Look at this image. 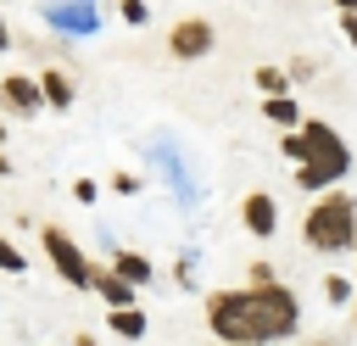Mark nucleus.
Returning <instances> with one entry per match:
<instances>
[{
  "label": "nucleus",
  "mask_w": 357,
  "mask_h": 346,
  "mask_svg": "<svg viewBox=\"0 0 357 346\" xmlns=\"http://www.w3.org/2000/svg\"><path fill=\"white\" fill-rule=\"evenodd\" d=\"M296 324H301V307L279 279L206 296V329L229 346H273V340H290Z\"/></svg>",
  "instance_id": "obj_1"
},
{
  "label": "nucleus",
  "mask_w": 357,
  "mask_h": 346,
  "mask_svg": "<svg viewBox=\"0 0 357 346\" xmlns=\"http://www.w3.org/2000/svg\"><path fill=\"white\" fill-rule=\"evenodd\" d=\"M284 156H296V184L301 190H329L346 167H351V151H346V140L329 128V123H318V117H307L301 128H290L284 134Z\"/></svg>",
  "instance_id": "obj_2"
},
{
  "label": "nucleus",
  "mask_w": 357,
  "mask_h": 346,
  "mask_svg": "<svg viewBox=\"0 0 357 346\" xmlns=\"http://www.w3.org/2000/svg\"><path fill=\"white\" fill-rule=\"evenodd\" d=\"M301 240L312 251H351L357 246V201L346 190H318V201L301 218Z\"/></svg>",
  "instance_id": "obj_3"
},
{
  "label": "nucleus",
  "mask_w": 357,
  "mask_h": 346,
  "mask_svg": "<svg viewBox=\"0 0 357 346\" xmlns=\"http://www.w3.org/2000/svg\"><path fill=\"white\" fill-rule=\"evenodd\" d=\"M39 240H45V251H50L56 273H61L73 290H89V273H95V262L84 257V246H78L67 229H56V223H45V229H39Z\"/></svg>",
  "instance_id": "obj_4"
},
{
  "label": "nucleus",
  "mask_w": 357,
  "mask_h": 346,
  "mask_svg": "<svg viewBox=\"0 0 357 346\" xmlns=\"http://www.w3.org/2000/svg\"><path fill=\"white\" fill-rule=\"evenodd\" d=\"M167 50H173L178 61H195V56H206V50H212V22H206V17H184V22H173V33H167Z\"/></svg>",
  "instance_id": "obj_5"
},
{
  "label": "nucleus",
  "mask_w": 357,
  "mask_h": 346,
  "mask_svg": "<svg viewBox=\"0 0 357 346\" xmlns=\"http://www.w3.org/2000/svg\"><path fill=\"white\" fill-rule=\"evenodd\" d=\"M0 106L17 112V117H33L45 100H39V84H33L28 73H11V78H0Z\"/></svg>",
  "instance_id": "obj_6"
},
{
  "label": "nucleus",
  "mask_w": 357,
  "mask_h": 346,
  "mask_svg": "<svg viewBox=\"0 0 357 346\" xmlns=\"http://www.w3.org/2000/svg\"><path fill=\"white\" fill-rule=\"evenodd\" d=\"M240 218H245V229H251L257 240H268V234L279 229V206H273L268 190H251V195L240 201Z\"/></svg>",
  "instance_id": "obj_7"
},
{
  "label": "nucleus",
  "mask_w": 357,
  "mask_h": 346,
  "mask_svg": "<svg viewBox=\"0 0 357 346\" xmlns=\"http://www.w3.org/2000/svg\"><path fill=\"white\" fill-rule=\"evenodd\" d=\"M89 290H100L106 307H134V285H123L112 268H95V273H89Z\"/></svg>",
  "instance_id": "obj_8"
},
{
  "label": "nucleus",
  "mask_w": 357,
  "mask_h": 346,
  "mask_svg": "<svg viewBox=\"0 0 357 346\" xmlns=\"http://www.w3.org/2000/svg\"><path fill=\"white\" fill-rule=\"evenodd\" d=\"M33 84H39V100H50V106H67V100H73V84H67V73H56V67H45Z\"/></svg>",
  "instance_id": "obj_9"
},
{
  "label": "nucleus",
  "mask_w": 357,
  "mask_h": 346,
  "mask_svg": "<svg viewBox=\"0 0 357 346\" xmlns=\"http://www.w3.org/2000/svg\"><path fill=\"white\" fill-rule=\"evenodd\" d=\"M112 273H117L123 285H145V279H151V262H145L139 251H117V262H112Z\"/></svg>",
  "instance_id": "obj_10"
},
{
  "label": "nucleus",
  "mask_w": 357,
  "mask_h": 346,
  "mask_svg": "<svg viewBox=\"0 0 357 346\" xmlns=\"http://www.w3.org/2000/svg\"><path fill=\"white\" fill-rule=\"evenodd\" d=\"M112 335L139 340V335H145V313H139V307H112Z\"/></svg>",
  "instance_id": "obj_11"
},
{
  "label": "nucleus",
  "mask_w": 357,
  "mask_h": 346,
  "mask_svg": "<svg viewBox=\"0 0 357 346\" xmlns=\"http://www.w3.org/2000/svg\"><path fill=\"white\" fill-rule=\"evenodd\" d=\"M262 112H268V123H279V128H296V123H301V112H296V100H290V95H268V100H262Z\"/></svg>",
  "instance_id": "obj_12"
},
{
  "label": "nucleus",
  "mask_w": 357,
  "mask_h": 346,
  "mask_svg": "<svg viewBox=\"0 0 357 346\" xmlns=\"http://www.w3.org/2000/svg\"><path fill=\"white\" fill-rule=\"evenodd\" d=\"M284 84H290V78H284L279 67H257V89H262V100H268V95H284Z\"/></svg>",
  "instance_id": "obj_13"
},
{
  "label": "nucleus",
  "mask_w": 357,
  "mask_h": 346,
  "mask_svg": "<svg viewBox=\"0 0 357 346\" xmlns=\"http://www.w3.org/2000/svg\"><path fill=\"white\" fill-rule=\"evenodd\" d=\"M0 268H6V273H22V268H28V257H22V251H17L6 234H0Z\"/></svg>",
  "instance_id": "obj_14"
},
{
  "label": "nucleus",
  "mask_w": 357,
  "mask_h": 346,
  "mask_svg": "<svg viewBox=\"0 0 357 346\" xmlns=\"http://www.w3.org/2000/svg\"><path fill=\"white\" fill-rule=\"evenodd\" d=\"M324 296H329V301H351V285H346L340 273H329V279H324Z\"/></svg>",
  "instance_id": "obj_15"
},
{
  "label": "nucleus",
  "mask_w": 357,
  "mask_h": 346,
  "mask_svg": "<svg viewBox=\"0 0 357 346\" xmlns=\"http://www.w3.org/2000/svg\"><path fill=\"white\" fill-rule=\"evenodd\" d=\"M73 195H78V201H95L100 184H95V179H73Z\"/></svg>",
  "instance_id": "obj_16"
},
{
  "label": "nucleus",
  "mask_w": 357,
  "mask_h": 346,
  "mask_svg": "<svg viewBox=\"0 0 357 346\" xmlns=\"http://www.w3.org/2000/svg\"><path fill=\"white\" fill-rule=\"evenodd\" d=\"M117 6H123V17H128V22H145V0H117Z\"/></svg>",
  "instance_id": "obj_17"
},
{
  "label": "nucleus",
  "mask_w": 357,
  "mask_h": 346,
  "mask_svg": "<svg viewBox=\"0 0 357 346\" xmlns=\"http://www.w3.org/2000/svg\"><path fill=\"white\" fill-rule=\"evenodd\" d=\"M340 28H346V39L357 45V11H340Z\"/></svg>",
  "instance_id": "obj_18"
},
{
  "label": "nucleus",
  "mask_w": 357,
  "mask_h": 346,
  "mask_svg": "<svg viewBox=\"0 0 357 346\" xmlns=\"http://www.w3.org/2000/svg\"><path fill=\"white\" fill-rule=\"evenodd\" d=\"M6 45H11V28H6V17H0V50H6Z\"/></svg>",
  "instance_id": "obj_19"
},
{
  "label": "nucleus",
  "mask_w": 357,
  "mask_h": 346,
  "mask_svg": "<svg viewBox=\"0 0 357 346\" xmlns=\"http://www.w3.org/2000/svg\"><path fill=\"white\" fill-rule=\"evenodd\" d=\"M73 346H100V340H89V335H78V340H73Z\"/></svg>",
  "instance_id": "obj_20"
},
{
  "label": "nucleus",
  "mask_w": 357,
  "mask_h": 346,
  "mask_svg": "<svg viewBox=\"0 0 357 346\" xmlns=\"http://www.w3.org/2000/svg\"><path fill=\"white\" fill-rule=\"evenodd\" d=\"M335 6H340V11H357V0H335Z\"/></svg>",
  "instance_id": "obj_21"
}]
</instances>
